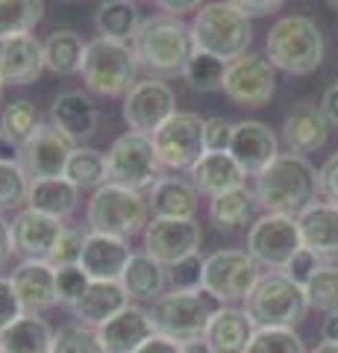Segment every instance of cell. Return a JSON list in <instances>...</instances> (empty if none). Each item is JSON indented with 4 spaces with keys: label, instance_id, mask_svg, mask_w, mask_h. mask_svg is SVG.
I'll use <instances>...</instances> for the list:
<instances>
[{
    "label": "cell",
    "instance_id": "cell-14",
    "mask_svg": "<svg viewBox=\"0 0 338 353\" xmlns=\"http://www.w3.org/2000/svg\"><path fill=\"white\" fill-rule=\"evenodd\" d=\"M74 150H77V141L68 132H62L53 124H41L27 145L18 148V165L27 171L30 180L65 176V165H68Z\"/></svg>",
    "mask_w": 338,
    "mask_h": 353
},
{
    "label": "cell",
    "instance_id": "cell-36",
    "mask_svg": "<svg viewBox=\"0 0 338 353\" xmlns=\"http://www.w3.org/2000/svg\"><path fill=\"white\" fill-rule=\"evenodd\" d=\"M41 127L39 121V109L32 101H27V97H21V101H12L3 115H0V132H3V139L9 141L12 148H21L27 145L30 136Z\"/></svg>",
    "mask_w": 338,
    "mask_h": 353
},
{
    "label": "cell",
    "instance_id": "cell-5",
    "mask_svg": "<svg viewBox=\"0 0 338 353\" xmlns=\"http://www.w3.org/2000/svg\"><path fill=\"white\" fill-rule=\"evenodd\" d=\"M85 221H89L92 233L129 239L150 224V203L136 189L103 183L92 194L89 209H85Z\"/></svg>",
    "mask_w": 338,
    "mask_h": 353
},
{
    "label": "cell",
    "instance_id": "cell-41",
    "mask_svg": "<svg viewBox=\"0 0 338 353\" xmlns=\"http://www.w3.org/2000/svg\"><path fill=\"white\" fill-rule=\"evenodd\" d=\"M306 301L309 309L321 312H338V265H321L315 277L306 283Z\"/></svg>",
    "mask_w": 338,
    "mask_h": 353
},
{
    "label": "cell",
    "instance_id": "cell-59",
    "mask_svg": "<svg viewBox=\"0 0 338 353\" xmlns=\"http://www.w3.org/2000/svg\"><path fill=\"white\" fill-rule=\"evenodd\" d=\"M312 353H338V345H330V341H321V345L315 347Z\"/></svg>",
    "mask_w": 338,
    "mask_h": 353
},
{
    "label": "cell",
    "instance_id": "cell-9",
    "mask_svg": "<svg viewBox=\"0 0 338 353\" xmlns=\"http://www.w3.org/2000/svg\"><path fill=\"white\" fill-rule=\"evenodd\" d=\"M159 171L162 162L156 157L154 136H147V132L129 130L121 139H115L112 148L106 150V183L141 192V189H154Z\"/></svg>",
    "mask_w": 338,
    "mask_h": 353
},
{
    "label": "cell",
    "instance_id": "cell-21",
    "mask_svg": "<svg viewBox=\"0 0 338 353\" xmlns=\"http://www.w3.org/2000/svg\"><path fill=\"white\" fill-rule=\"evenodd\" d=\"M156 336V327L150 321V312L141 306H124L106 324L97 327V339L106 353H136L147 339Z\"/></svg>",
    "mask_w": 338,
    "mask_h": 353
},
{
    "label": "cell",
    "instance_id": "cell-31",
    "mask_svg": "<svg viewBox=\"0 0 338 353\" xmlns=\"http://www.w3.org/2000/svg\"><path fill=\"white\" fill-rule=\"evenodd\" d=\"M121 285L136 301H156L159 294H165L168 268L159 265L154 256H147V253H133L121 274Z\"/></svg>",
    "mask_w": 338,
    "mask_h": 353
},
{
    "label": "cell",
    "instance_id": "cell-34",
    "mask_svg": "<svg viewBox=\"0 0 338 353\" xmlns=\"http://www.w3.org/2000/svg\"><path fill=\"white\" fill-rule=\"evenodd\" d=\"M85 44L74 30H56L45 41V68L53 74H80Z\"/></svg>",
    "mask_w": 338,
    "mask_h": 353
},
{
    "label": "cell",
    "instance_id": "cell-11",
    "mask_svg": "<svg viewBox=\"0 0 338 353\" xmlns=\"http://www.w3.org/2000/svg\"><path fill=\"white\" fill-rule=\"evenodd\" d=\"M203 127H206V118H200V115L173 112L165 124L154 132V148H156L162 168H173V171L191 168L206 153Z\"/></svg>",
    "mask_w": 338,
    "mask_h": 353
},
{
    "label": "cell",
    "instance_id": "cell-61",
    "mask_svg": "<svg viewBox=\"0 0 338 353\" xmlns=\"http://www.w3.org/2000/svg\"><path fill=\"white\" fill-rule=\"evenodd\" d=\"M0 94H3V83H0Z\"/></svg>",
    "mask_w": 338,
    "mask_h": 353
},
{
    "label": "cell",
    "instance_id": "cell-33",
    "mask_svg": "<svg viewBox=\"0 0 338 353\" xmlns=\"http://www.w3.org/2000/svg\"><path fill=\"white\" fill-rule=\"evenodd\" d=\"M94 27L101 32V39H112V41H133L136 32L141 27V15L138 6L133 0H106L101 9L94 12Z\"/></svg>",
    "mask_w": 338,
    "mask_h": 353
},
{
    "label": "cell",
    "instance_id": "cell-3",
    "mask_svg": "<svg viewBox=\"0 0 338 353\" xmlns=\"http://www.w3.org/2000/svg\"><path fill=\"white\" fill-rule=\"evenodd\" d=\"M265 50L274 68L303 77V74H312L324 62V36L312 18L288 15V18H279L271 27Z\"/></svg>",
    "mask_w": 338,
    "mask_h": 353
},
{
    "label": "cell",
    "instance_id": "cell-19",
    "mask_svg": "<svg viewBox=\"0 0 338 353\" xmlns=\"http://www.w3.org/2000/svg\"><path fill=\"white\" fill-rule=\"evenodd\" d=\"M300 245L312 250L321 262H338V206L330 201H315L297 215Z\"/></svg>",
    "mask_w": 338,
    "mask_h": 353
},
{
    "label": "cell",
    "instance_id": "cell-52",
    "mask_svg": "<svg viewBox=\"0 0 338 353\" xmlns=\"http://www.w3.org/2000/svg\"><path fill=\"white\" fill-rule=\"evenodd\" d=\"M154 3L162 9V12H168L171 18H180L182 12H194V9H200L203 0H154Z\"/></svg>",
    "mask_w": 338,
    "mask_h": 353
},
{
    "label": "cell",
    "instance_id": "cell-35",
    "mask_svg": "<svg viewBox=\"0 0 338 353\" xmlns=\"http://www.w3.org/2000/svg\"><path fill=\"white\" fill-rule=\"evenodd\" d=\"M253 209H256L253 192H247V189H233V192H224V194L212 197V203H209V218H212V224H215L218 230H235V227L247 224V218L253 215Z\"/></svg>",
    "mask_w": 338,
    "mask_h": 353
},
{
    "label": "cell",
    "instance_id": "cell-6",
    "mask_svg": "<svg viewBox=\"0 0 338 353\" xmlns=\"http://www.w3.org/2000/svg\"><path fill=\"white\" fill-rule=\"evenodd\" d=\"M191 36L198 50L212 53L224 62H233L247 53L253 27H250V18L244 12H238L226 0H215V3L200 6V12L194 15Z\"/></svg>",
    "mask_w": 338,
    "mask_h": 353
},
{
    "label": "cell",
    "instance_id": "cell-43",
    "mask_svg": "<svg viewBox=\"0 0 338 353\" xmlns=\"http://www.w3.org/2000/svg\"><path fill=\"white\" fill-rule=\"evenodd\" d=\"M30 192V176L18 165V159L0 157V212L3 209H15L18 203L27 201Z\"/></svg>",
    "mask_w": 338,
    "mask_h": 353
},
{
    "label": "cell",
    "instance_id": "cell-2",
    "mask_svg": "<svg viewBox=\"0 0 338 353\" xmlns=\"http://www.w3.org/2000/svg\"><path fill=\"white\" fill-rule=\"evenodd\" d=\"M194 36L191 27H185L180 18L159 15L150 21H141V27L133 39L136 62L150 68L154 74H177L191 59Z\"/></svg>",
    "mask_w": 338,
    "mask_h": 353
},
{
    "label": "cell",
    "instance_id": "cell-28",
    "mask_svg": "<svg viewBox=\"0 0 338 353\" xmlns=\"http://www.w3.org/2000/svg\"><path fill=\"white\" fill-rule=\"evenodd\" d=\"M154 218H182L198 215V189L182 176H159L147 194Z\"/></svg>",
    "mask_w": 338,
    "mask_h": 353
},
{
    "label": "cell",
    "instance_id": "cell-10",
    "mask_svg": "<svg viewBox=\"0 0 338 353\" xmlns=\"http://www.w3.org/2000/svg\"><path fill=\"white\" fill-rule=\"evenodd\" d=\"M259 277V262L247 250L224 248L203 259V289L221 303L247 301V294L253 292Z\"/></svg>",
    "mask_w": 338,
    "mask_h": 353
},
{
    "label": "cell",
    "instance_id": "cell-46",
    "mask_svg": "<svg viewBox=\"0 0 338 353\" xmlns=\"http://www.w3.org/2000/svg\"><path fill=\"white\" fill-rule=\"evenodd\" d=\"M83 245H85V233L80 230H65L62 239L56 241V248L47 256L53 268H68V265H80L83 259Z\"/></svg>",
    "mask_w": 338,
    "mask_h": 353
},
{
    "label": "cell",
    "instance_id": "cell-18",
    "mask_svg": "<svg viewBox=\"0 0 338 353\" xmlns=\"http://www.w3.org/2000/svg\"><path fill=\"white\" fill-rule=\"evenodd\" d=\"M230 157L238 162V168L244 174L259 176L279 157V141L274 130L262 124V121H238V124H233Z\"/></svg>",
    "mask_w": 338,
    "mask_h": 353
},
{
    "label": "cell",
    "instance_id": "cell-47",
    "mask_svg": "<svg viewBox=\"0 0 338 353\" xmlns=\"http://www.w3.org/2000/svg\"><path fill=\"white\" fill-rule=\"evenodd\" d=\"M233 141V124L224 118H206L203 127V148L206 153H230Z\"/></svg>",
    "mask_w": 338,
    "mask_h": 353
},
{
    "label": "cell",
    "instance_id": "cell-60",
    "mask_svg": "<svg viewBox=\"0 0 338 353\" xmlns=\"http://www.w3.org/2000/svg\"><path fill=\"white\" fill-rule=\"evenodd\" d=\"M326 3H330V6L335 9V12H338V0H326Z\"/></svg>",
    "mask_w": 338,
    "mask_h": 353
},
{
    "label": "cell",
    "instance_id": "cell-25",
    "mask_svg": "<svg viewBox=\"0 0 338 353\" xmlns=\"http://www.w3.org/2000/svg\"><path fill=\"white\" fill-rule=\"evenodd\" d=\"M50 124L68 132L74 141L94 136L97 124H101V109L83 92H65L50 106Z\"/></svg>",
    "mask_w": 338,
    "mask_h": 353
},
{
    "label": "cell",
    "instance_id": "cell-8",
    "mask_svg": "<svg viewBox=\"0 0 338 353\" xmlns=\"http://www.w3.org/2000/svg\"><path fill=\"white\" fill-rule=\"evenodd\" d=\"M244 309L256 327H294L303 321L309 301L306 289L294 283L288 274L271 271L259 277L253 292L247 294Z\"/></svg>",
    "mask_w": 338,
    "mask_h": 353
},
{
    "label": "cell",
    "instance_id": "cell-39",
    "mask_svg": "<svg viewBox=\"0 0 338 353\" xmlns=\"http://www.w3.org/2000/svg\"><path fill=\"white\" fill-rule=\"evenodd\" d=\"M45 15L41 0H0V36L32 32Z\"/></svg>",
    "mask_w": 338,
    "mask_h": 353
},
{
    "label": "cell",
    "instance_id": "cell-20",
    "mask_svg": "<svg viewBox=\"0 0 338 353\" xmlns=\"http://www.w3.org/2000/svg\"><path fill=\"white\" fill-rule=\"evenodd\" d=\"M12 285L18 292V301L27 315H39L45 309L56 306V268L47 259H24L12 271Z\"/></svg>",
    "mask_w": 338,
    "mask_h": 353
},
{
    "label": "cell",
    "instance_id": "cell-37",
    "mask_svg": "<svg viewBox=\"0 0 338 353\" xmlns=\"http://www.w3.org/2000/svg\"><path fill=\"white\" fill-rule=\"evenodd\" d=\"M65 180L77 189H101L106 183V157L94 148H77L65 165Z\"/></svg>",
    "mask_w": 338,
    "mask_h": 353
},
{
    "label": "cell",
    "instance_id": "cell-58",
    "mask_svg": "<svg viewBox=\"0 0 338 353\" xmlns=\"http://www.w3.org/2000/svg\"><path fill=\"white\" fill-rule=\"evenodd\" d=\"M12 145H9V141L3 139V132H0V157H3V159H12Z\"/></svg>",
    "mask_w": 338,
    "mask_h": 353
},
{
    "label": "cell",
    "instance_id": "cell-55",
    "mask_svg": "<svg viewBox=\"0 0 338 353\" xmlns=\"http://www.w3.org/2000/svg\"><path fill=\"white\" fill-rule=\"evenodd\" d=\"M321 112L326 115V121H330V124H335V127H338V83H335V85H330V88L324 92Z\"/></svg>",
    "mask_w": 338,
    "mask_h": 353
},
{
    "label": "cell",
    "instance_id": "cell-45",
    "mask_svg": "<svg viewBox=\"0 0 338 353\" xmlns=\"http://www.w3.org/2000/svg\"><path fill=\"white\" fill-rule=\"evenodd\" d=\"M92 285L89 274H85L80 265H68V268H56V297L59 303L74 306L85 294V289Z\"/></svg>",
    "mask_w": 338,
    "mask_h": 353
},
{
    "label": "cell",
    "instance_id": "cell-32",
    "mask_svg": "<svg viewBox=\"0 0 338 353\" xmlns=\"http://www.w3.org/2000/svg\"><path fill=\"white\" fill-rule=\"evenodd\" d=\"M80 189L74 183H68L65 176H50V180H30L27 192V209L45 212L53 218H65L77 209Z\"/></svg>",
    "mask_w": 338,
    "mask_h": 353
},
{
    "label": "cell",
    "instance_id": "cell-4",
    "mask_svg": "<svg viewBox=\"0 0 338 353\" xmlns=\"http://www.w3.org/2000/svg\"><path fill=\"white\" fill-rule=\"evenodd\" d=\"M224 303L212 297L206 289L200 292H165L159 294L154 306L147 309L150 321H154L156 333L173 339V341H194L206 336V327H209L212 315L221 309Z\"/></svg>",
    "mask_w": 338,
    "mask_h": 353
},
{
    "label": "cell",
    "instance_id": "cell-22",
    "mask_svg": "<svg viewBox=\"0 0 338 353\" xmlns=\"http://www.w3.org/2000/svg\"><path fill=\"white\" fill-rule=\"evenodd\" d=\"M65 233V224L59 218L36 212V209H24L18 212L12 221V241H15V253L27 259H47L56 241Z\"/></svg>",
    "mask_w": 338,
    "mask_h": 353
},
{
    "label": "cell",
    "instance_id": "cell-44",
    "mask_svg": "<svg viewBox=\"0 0 338 353\" xmlns=\"http://www.w3.org/2000/svg\"><path fill=\"white\" fill-rule=\"evenodd\" d=\"M168 283L173 292H200L203 289V259L200 253L180 259L168 268Z\"/></svg>",
    "mask_w": 338,
    "mask_h": 353
},
{
    "label": "cell",
    "instance_id": "cell-15",
    "mask_svg": "<svg viewBox=\"0 0 338 353\" xmlns=\"http://www.w3.org/2000/svg\"><path fill=\"white\" fill-rule=\"evenodd\" d=\"M177 112V94L162 80H141L124 94V121L136 132H154Z\"/></svg>",
    "mask_w": 338,
    "mask_h": 353
},
{
    "label": "cell",
    "instance_id": "cell-16",
    "mask_svg": "<svg viewBox=\"0 0 338 353\" xmlns=\"http://www.w3.org/2000/svg\"><path fill=\"white\" fill-rule=\"evenodd\" d=\"M203 241L200 224L194 218L182 221V218H154L145 227V253L154 256L159 265H177L180 259L198 253Z\"/></svg>",
    "mask_w": 338,
    "mask_h": 353
},
{
    "label": "cell",
    "instance_id": "cell-24",
    "mask_svg": "<svg viewBox=\"0 0 338 353\" xmlns=\"http://www.w3.org/2000/svg\"><path fill=\"white\" fill-rule=\"evenodd\" d=\"M330 127L332 124L321 112V106L297 103L288 109L286 121H282V141H286L288 153L303 157V153H312L324 145L326 136H330Z\"/></svg>",
    "mask_w": 338,
    "mask_h": 353
},
{
    "label": "cell",
    "instance_id": "cell-57",
    "mask_svg": "<svg viewBox=\"0 0 338 353\" xmlns=\"http://www.w3.org/2000/svg\"><path fill=\"white\" fill-rule=\"evenodd\" d=\"M180 353H215V350H212V345L206 339H194V341H182Z\"/></svg>",
    "mask_w": 338,
    "mask_h": 353
},
{
    "label": "cell",
    "instance_id": "cell-42",
    "mask_svg": "<svg viewBox=\"0 0 338 353\" xmlns=\"http://www.w3.org/2000/svg\"><path fill=\"white\" fill-rule=\"evenodd\" d=\"M50 353H106L101 339H97L94 327H85L80 321L65 324L56 336H53Z\"/></svg>",
    "mask_w": 338,
    "mask_h": 353
},
{
    "label": "cell",
    "instance_id": "cell-53",
    "mask_svg": "<svg viewBox=\"0 0 338 353\" xmlns=\"http://www.w3.org/2000/svg\"><path fill=\"white\" fill-rule=\"evenodd\" d=\"M136 353H180V341L165 339V336H159V333H156L154 339H147Z\"/></svg>",
    "mask_w": 338,
    "mask_h": 353
},
{
    "label": "cell",
    "instance_id": "cell-1",
    "mask_svg": "<svg viewBox=\"0 0 338 353\" xmlns=\"http://www.w3.org/2000/svg\"><path fill=\"white\" fill-rule=\"evenodd\" d=\"M318 194V171L297 153H279L265 171L256 176V206L268 215L297 218Z\"/></svg>",
    "mask_w": 338,
    "mask_h": 353
},
{
    "label": "cell",
    "instance_id": "cell-26",
    "mask_svg": "<svg viewBox=\"0 0 338 353\" xmlns=\"http://www.w3.org/2000/svg\"><path fill=\"white\" fill-rule=\"evenodd\" d=\"M189 171H191L194 189L209 197H218L233 189H244V180H247V174L238 168V162L230 153H203Z\"/></svg>",
    "mask_w": 338,
    "mask_h": 353
},
{
    "label": "cell",
    "instance_id": "cell-13",
    "mask_svg": "<svg viewBox=\"0 0 338 353\" xmlns=\"http://www.w3.org/2000/svg\"><path fill=\"white\" fill-rule=\"evenodd\" d=\"M277 92V68L271 65L268 57L259 53H244L233 62H226L224 74V94L233 103L242 106H265Z\"/></svg>",
    "mask_w": 338,
    "mask_h": 353
},
{
    "label": "cell",
    "instance_id": "cell-17",
    "mask_svg": "<svg viewBox=\"0 0 338 353\" xmlns=\"http://www.w3.org/2000/svg\"><path fill=\"white\" fill-rule=\"evenodd\" d=\"M45 71V44L32 32L0 36V83L30 85Z\"/></svg>",
    "mask_w": 338,
    "mask_h": 353
},
{
    "label": "cell",
    "instance_id": "cell-27",
    "mask_svg": "<svg viewBox=\"0 0 338 353\" xmlns=\"http://www.w3.org/2000/svg\"><path fill=\"white\" fill-rule=\"evenodd\" d=\"M253 330H256V324L250 321L247 309H235L230 303H224L212 315L203 339L209 341L215 353H244Z\"/></svg>",
    "mask_w": 338,
    "mask_h": 353
},
{
    "label": "cell",
    "instance_id": "cell-51",
    "mask_svg": "<svg viewBox=\"0 0 338 353\" xmlns=\"http://www.w3.org/2000/svg\"><path fill=\"white\" fill-rule=\"evenodd\" d=\"M230 6H235L238 12H244L247 18L250 15H271L286 3V0H226Z\"/></svg>",
    "mask_w": 338,
    "mask_h": 353
},
{
    "label": "cell",
    "instance_id": "cell-54",
    "mask_svg": "<svg viewBox=\"0 0 338 353\" xmlns=\"http://www.w3.org/2000/svg\"><path fill=\"white\" fill-rule=\"evenodd\" d=\"M15 253V241H12V224L0 215V268L9 262V256Z\"/></svg>",
    "mask_w": 338,
    "mask_h": 353
},
{
    "label": "cell",
    "instance_id": "cell-49",
    "mask_svg": "<svg viewBox=\"0 0 338 353\" xmlns=\"http://www.w3.org/2000/svg\"><path fill=\"white\" fill-rule=\"evenodd\" d=\"M24 315V306L18 301V292L9 277H0V330L9 327L15 318Z\"/></svg>",
    "mask_w": 338,
    "mask_h": 353
},
{
    "label": "cell",
    "instance_id": "cell-56",
    "mask_svg": "<svg viewBox=\"0 0 338 353\" xmlns=\"http://www.w3.org/2000/svg\"><path fill=\"white\" fill-rule=\"evenodd\" d=\"M321 339L330 341V345H338V312H330L321 324Z\"/></svg>",
    "mask_w": 338,
    "mask_h": 353
},
{
    "label": "cell",
    "instance_id": "cell-50",
    "mask_svg": "<svg viewBox=\"0 0 338 353\" xmlns=\"http://www.w3.org/2000/svg\"><path fill=\"white\" fill-rule=\"evenodd\" d=\"M318 192L324 194V201H330V203L338 206V150L321 165V171H318Z\"/></svg>",
    "mask_w": 338,
    "mask_h": 353
},
{
    "label": "cell",
    "instance_id": "cell-7",
    "mask_svg": "<svg viewBox=\"0 0 338 353\" xmlns=\"http://www.w3.org/2000/svg\"><path fill=\"white\" fill-rule=\"evenodd\" d=\"M136 53L129 44L112 41V39H92L83 53V83L89 92L103 97H121L136 85Z\"/></svg>",
    "mask_w": 338,
    "mask_h": 353
},
{
    "label": "cell",
    "instance_id": "cell-38",
    "mask_svg": "<svg viewBox=\"0 0 338 353\" xmlns=\"http://www.w3.org/2000/svg\"><path fill=\"white\" fill-rule=\"evenodd\" d=\"M224 74H226V62L212 57L206 50H194L191 59L185 62L182 77L194 92H215V88H224Z\"/></svg>",
    "mask_w": 338,
    "mask_h": 353
},
{
    "label": "cell",
    "instance_id": "cell-30",
    "mask_svg": "<svg viewBox=\"0 0 338 353\" xmlns=\"http://www.w3.org/2000/svg\"><path fill=\"white\" fill-rule=\"evenodd\" d=\"M53 330L41 315H21L0 330V353H50Z\"/></svg>",
    "mask_w": 338,
    "mask_h": 353
},
{
    "label": "cell",
    "instance_id": "cell-40",
    "mask_svg": "<svg viewBox=\"0 0 338 353\" xmlns=\"http://www.w3.org/2000/svg\"><path fill=\"white\" fill-rule=\"evenodd\" d=\"M244 353H306V345L294 327H256Z\"/></svg>",
    "mask_w": 338,
    "mask_h": 353
},
{
    "label": "cell",
    "instance_id": "cell-29",
    "mask_svg": "<svg viewBox=\"0 0 338 353\" xmlns=\"http://www.w3.org/2000/svg\"><path fill=\"white\" fill-rule=\"evenodd\" d=\"M129 303V294L124 292L121 283H103V280H92V285L85 289V294L74 303V315L77 321L85 327H101L106 324L112 315H118L121 309Z\"/></svg>",
    "mask_w": 338,
    "mask_h": 353
},
{
    "label": "cell",
    "instance_id": "cell-23",
    "mask_svg": "<svg viewBox=\"0 0 338 353\" xmlns=\"http://www.w3.org/2000/svg\"><path fill=\"white\" fill-rule=\"evenodd\" d=\"M129 256H133V250H129L127 239L103 236V233H85L80 268L89 274V280L121 283V274L127 268Z\"/></svg>",
    "mask_w": 338,
    "mask_h": 353
},
{
    "label": "cell",
    "instance_id": "cell-12",
    "mask_svg": "<svg viewBox=\"0 0 338 353\" xmlns=\"http://www.w3.org/2000/svg\"><path fill=\"white\" fill-rule=\"evenodd\" d=\"M300 248L303 245H300L297 218H288V215L265 212L247 233V253L271 271H286V265Z\"/></svg>",
    "mask_w": 338,
    "mask_h": 353
},
{
    "label": "cell",
    "instance_id": "cell-48",
    "mask_svg": "<svg viewBox=\"0 0 338 353\" xmlns=\"http://www.w3.org/2000/svg\"><path fill=\"white\" fill-rule=\"evenodd\" d=\"M321 268V259L315 256L312 250H306V248H300L297 253H294L291 256V262L286 265V271L282 274H288V277L297 283V285H303V289H306V283L315 277V271Z\"/></svg>",
    "mask_w": 338,
    "mask_h": 353
}]
</instances>
